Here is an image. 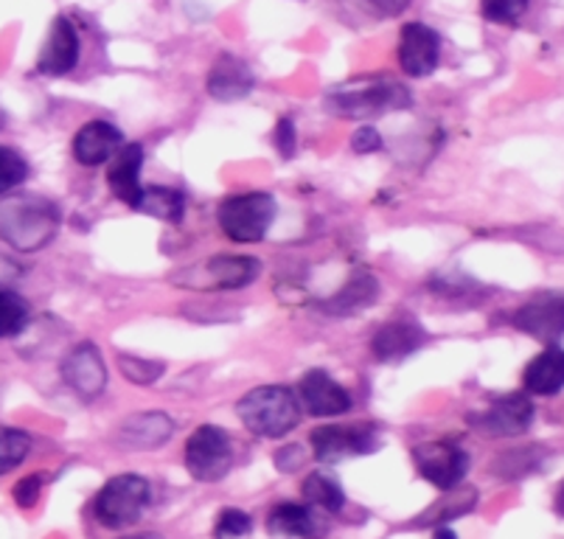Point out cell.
<instances>
[{"label":"cell","instance_id":"cell-2","mask_svg":"<svg viewBox=\"0 0 564 539\" xmlns=\"http://www.w3.org/2000/svg\"><path fill=\"white\" fill-rule=\"evenodd\" d=\"M236 413L250 433L261 439H281L301 422V402L284 385H261L245 394Z\"/></svg>","mask_w":564,"mask_h":539},{"label":"cell","instance_id":"cell-15","mask_svg":"<svg viewBox=\"0 0 564 539\" xmlns=\"http://www.w3.org/2000/svg\"><path fill=\"white\" fill-rule=\"evenodd\" d=\"M76 60H79V34L68 18H56L37 60V71L45 76H65L76 68Z\"/></svg>","mask_w":564,"mask_h":539},{"label":"cell","instance_id":"cell-9","mask_svg":"<svg viewBox=\"0 0 564 539\" xmlns=\"http://www.w3.org/2000/svg\"><path fill=\"white\" fill-rule=\"evenodd\" d=\"M533 422V405L525 394H509V397L491 402L489 410L478 416H469V424L486 435H497V439H509V435H520L531 428Z\"/></svg>","mask_w":564,"mask_h":539},{"label":"cell","instance_id":"cell-16","mask_svg":"<svg viewBox=\"0 0 564 539\" xmlns=\"http://www.w3.org/2000/svg\"><path fill=\"white\" fill-rule=\"evenodd\" d=\"M208 94L217 101H239L250 96L256 87V76L245 60L234 54H223L208 71Z\"/></svg>","mask_w":564,"mask_h":539},{"label":"cell","instance_id":"cell-23","mask_svg":"<svg viewBox=\"0 0 564 539\" xmlns=\"http://www.w3.org/2000/svg\"><path fill=\"white\" fill-rule=\"evenodd\" d=\"M267 531L273 537H299V539H312L317 537V522L312 517V511L299 503H284V506L273 508L270 517H267Z\"/></svg>","mask_w":564,"mask_h":539},{"label":"cell","instance_id":"cell-14","mask_svg":"<svg viewBox=\"0 0 564 539\" xmlns=\"http://www.w3.org/2000/svg\"><path fill=\"white\" fill-rule=\"evenodd\" d=\"M514 326L542 343L564 335V295H540L514 312Z\"/></svg>","mask_w":564,"mask_h":539},{"label":"cell","instance_id":"cell-26","mask_svg":"<svg viewBox=\"0 0 564 539\" xmlns=\"http://www.w3.org/2000/svg\"><path fill=\"white\" fill-rule=\"evenodd\" d=\"M304 497L312 506L323 508V511H329V515H337V511H343V506H346V495H343L340 486H337L335 481H329L326 475H321V472H315V475H310L304 481Z\"/></svg>","mask_w":564,"mask_h":539},{"label":"cell","instance_id":"cell-29","mask_svg":"<svg viewBox=\"0 0 564 539\" xmlns=\"http://www.w3.org/2000/svg\"><path fill=\"white\" fill-rule=\"evenodd\" d=\"M25 174H29V163L23 161V155L9 147H0V194L18 188Z\"/></svg>","mask_w":564,"mask_h":539},{"label":"cell","instance_id":"cell-6","mask_svg":"<svg viewBox=\"0 0 564 539\" xmlns=\"http://www.w3.org/2000/svg\"><path fill=\"white\" fill-rule=\"evenodd\" d=\"M234 466V446L225 430L203 424L186 441V470L199 484H217Z\"/></svg>","mask_w":564,"mask_h":539},{"label":"cell","instance_id":"cell-10","mask_svg":"<svg viewBox=\"0 0 564 539\" xmlns=\"http://www.w3.org/2000/svg\"><path fill=\"white\" fill-rule=\"evenodd\" d=\"M413 461L419 472H422V477H427L430 484L444 492L460 486L466 470H469V459H466L464 450L453 444H438V441L415 446Z\"/></svg>","mask_w":564,"mask_h":539},{"label":"cell","instance_id":"cell-1","mask_svg":"<svg viewBox=\"0 0 564 539\" xmlns=\"http://www.w3.org/2000/svg\"><path fill=\"white\" fill-rule=\"evenodd\" d=\"M59 230V208L37 194H12L0 200V242L20 254L43 250Z\"/></svg>","mask_w":564,"mask_h":539},{"label":"cell","instance_id":"cell-5","mask_svg":"<svg viewBox=\"0 0 564 539\" xmlns=\"http://www.w3.org/2000/svg\"><path fill=\"white\" fill-rule=\"evenodd\" d=\"M275 200L270 194H239L219 205V228L234 242H259L275 219Z\"/></svg>","mask_w":564,"mask_h":539},{"label":"cell","instance_id":"cell-22","mask_svg":"<svg viewBox=\"0 0 564 539\" xmlns=\"http://www.w3.org/2000/svg\"><path fill=\"white\" fill-rule=\"evenodd\" d=\"M522 379H525V388L531 394H536V397H553V394H558L564 388V348H545L542 354H536V357L528 363L525 374H522Z\"/></svg>","mask_w":564,"mask_h":539},{"label":"cell","instance_id":"cell-19","mask_svg":"<svg viewBox=\"0 0 564 539\" xmlns=\"http://www.w3.org/2000/svg\"><path fill=\"white\" fill-rule=\"evenodd\" d=\"M174 433V422L166 413H135L121 422L118 441L130 450H155L163 446Z\"/></svg>","mask_w":564,"mask_h":539},{"label":"cell","instance_id":"cell-35","mask_svg":"<svg viewBox=\"0 0 564 539\" xmlns=\"http://www.w3.org/2000/svg\"><path fill=\"white\" fill-rule=\"evenodd\" d=\"M379 147H382V136L373 127H362V130H357L351 136V149L357 155H371Z\"/></svg>","mask_w":564,"mask_h":539},{"label":"cell","instance_id":"cell-12","mask_svg":"<svg viewBox=\"0 0 564 539\" xmlns=\"http://www.w3.org/2000/svg\"><path fill=\"white\" fill-rule=\"evenodd\" d=\"M63 379L82 399H96L107 388V368L94 343H79L63 359Z\"/></svg>","mask_w":564,"mask_h":539},{"label":"cell","instance_id":"cell-31","mask_svg":"<svg viewBox=\"0 0 564 539\" xmlns=\"http://www.w3.org/2000/svg\"><path fill=\"white\" fill-rule=\"evenodd\" d=\"M528 3L531 0H480V14H484L489 23L509 25L525 14Z\"/></svg>","mask_w":564,"mask_h":539},{"label":"cell","instance_id":"cell-20","mask_svg":"<svg viewBox=\"0 0 564 539\" xmlns=\"http://www.w3.org/2000/svg\"><path fill=\"white\" fill-rule=\"evenodd\" d=\"M141 166H143V147L141 143H127L116 152V161H112L110 172H107V183H110L112 194H116L121 203H127L132 208L141 194Z\"/></svg>","mask_w":564,"mask_h":539},{"label":"cell","instance_id":"cell-27","mask_svg":"<svg viewBox=\"0 0 564 539\" xmlns=\"http://www.w3.org/2000/svg\"><path fill=\"white\" fill-rule=\"evenodd\" d=\"M32 450V439L23 430L0 428V475L18 470Z\"/></svg>","mask_w":564,"mask_h":539},{"label":"cell","instance_id":"cell-13","mask_svg":"<svg viewBox=\"0 0 564 539\" xmlns=\"http://www.w3.org/2000/svg\"><path fill=\"white\" fill-rule=\"evenodd\" d=\"M299 394L306 413L317 416V419L340 416L351 410V394H348L335 377L321 371V368H312V371H306L304 377H301Z\"/></svg>","mask_w":564,"mask_h":539},{"label":"cell","instance_id":"cell-32","mask_svg":"<svg viewBox=\"0 0 564 539\" xmlns=\"http://www.w3.org/2000/svg\"><path fill=\"white\" fill-rule=\"evenodd\" d=\"M250 528H253V522H250V517L245 515V511H239V508H225L217 520V537L219 539H242V537H248Z\"/></svg>","mask_w":564,"mask_h":539},{"label":"cell","instance_id":"cell-38","mask_svg":"<svg viewBox=\"0 0 564 539\" xmlns=\"http://www.w3.org/2000/svg\"><path fill=\"white\" fill-rule=\"evenodd\" d=\"M556 511H558V515L564 517V484L558 486V495H556Z\"/></svg>","mask_w":564,"mask_h":539},{"label":"cell","instance_id":"cell-8","mask_svg":"<svg viewBox=\"0 0 564 539\" xmlns=\"http://www.w3.org/2000/svg\"><path fill=\"white\" fill-rule=\"evenodd\" d=\"M379 433L373 424H332V428H317L312 433V450L315 459L323 464H340V461L354 459V455L377 453Z\"/></svg>","mask_w":564,"mask_h":539},{"label":"cell","instance_id":"cell-28","mask_svg":"<svg viewBox=\"0 0 564 539\" xmlns=\"http://www.w3.org/2000/svg\"><path fill=\"white\" fill-rule=\"evenodd\" d=\"M25 321H29V310H25L23 301L12 292L0 290V341L20 335Z\"/></svg>","mask_w":564,"mask_h":539},{"label":"cell","instance_id":"cell-21","mask_svg":"<svg viewBox=\"0 0 564 539\" xmlns=\"http://www.w3.org/2000/svg\"><path fill=\"white\" fill-rule=\"evenodd\" d=\"M377 298H379L377 279H373L371 273H366V270H357V273L346 281V287H343L340 292H335L329 301H323L321 310L326 312V315L346 317V315H354V312H362L366 306H371Z\"/></svg>","mask_w":564,"mask_h":539},{"label":"cell","instance_id":"cell-3","mask_svg":"<svg viewBox=\"0 0 564 539\" xmlns=\"http://www.w3.org/2000/svg\"><path fill=\"white\" fill-rule=\"evenodd\" d=\"M152 500L150 481L141 475L110 477L96 497V520L110 531L135 526Z\"/></svg>","mask_w":564,"mask_h":539},{"label":"cell","instance_id":"cell-17","mask_svg":"<svg viewBox=\"0 0 564 539\" xmlns=\"http://www.w3.org/2000/svg\"><path fill=\"white\" fill-rule=\"evenodd\" d=\"M121 147H124V136L107 121H87L74 136V158L82 166H101L116 158Z\"/></svg>","mask_w":564,"mask_h":539},{"label":"cell","instance_id":"cell-33","mask_svg":"<svg viewBox=\"0 0 564 539\" xmlns=\"http://www.w3.org/2000/svg\"><path fill=\"white\" fill-rule=\"evenodd\" d=\"M295 147H299V136H295V125L292 118H281L275 125V149L281 152V158L295 155Z\"/></svg>","mask_w":564,"mask_h":539},{"label":"cell","instance_id":"cell-24","mask_svg":"<svg viewBox=\"0 0 564 539\" xmlns=\"http://www.w3.org/2000/svg\"><path fill=\"white\" fill-rule=\"evenodd\" d=\"M132 208L141 214H150L155 219H166V223H181L183 212H186V203H183V194H177L174 188L150 186L141 188Z\"/></svg>","mask_w":564,"mask_h":539},{"label":"cell","instance_id":"cell-25","mask_svg":"<svg viewBox=\"0 0 564 539\" xmlns=\"http://www.w3.org/2000/svg\"><path fill=\"white\" fill-rule=\"evenodd\" d=\"M475 503H478V492L475 489H449V495L441 497L435 506H430L427 511L422 515V520L415 522L419 528H427L433 526V522H441V520H455V517H464L466 511H471L475 508Z\"/></svg>","mask_w":564,"mask_h":539},{"label":"cell","instance_id":"cell-7","mask_svg":"<svg viewBox=\"0 0 564 539\" xmlns=\"http://www.w3.org/2000/svg\"><path fill=\"white\" fill-rule=\"evenodd\" d=\"M329 110L346 118H368L382 116L388 110H404L410 107L408 87L402 85H384V82H373V85L362 87H337L335 94L326 99Z\"/></svg>","mask_w":564,"mask_h":539},{"label":"cell","instance_id":"cell-11","mask_svg":"<svg viewBox=\"0 0 564 539\" xmlns=\"http://www.w3.org/2000/svg\"><path fill=\"white\" fill-rule=\"evenodd\" d=\"M441 37L427 23H408L399 37V65L408 76H430L438 68Z\"/></svg>","mask_w":564,"mask_h":539},{"label":"cell","instance_id":"cell-37","mask_svg":"<svg viewBox=\"0 0 564 539\" xmlns=\"http://www.w3.org/2000/svg\"><path fill=\"white\" fill-rule=\"evenodd\" d=\"M284 453L290 455V459H284V455H279V459H275V464H279V470H281V472L299 470V464H301V446H286Z\"/></svg>","mask_w":564,"mask_h":539},{"label":"cell","instance_id":"cell-4","mask_svg":"<svg viewBox=\"0 0 564 539\" xmlns=\"http://www.w3.org/2000/svg\"><path fill=\"white\" fill-rule=\"evenodd\" d=\"M261 273V261L253 256H214L203 265L186 267L183 273L174 276V284L188 290H242L253 284Z\"/></svg>","mask_w":564,"mask_h":539},{"label":"cell","instance_id":"cell-30","mask_svg":"<svg viewBox=\"0 0 564 539\" xmlns=\"http://www.w3.org/2000/svg\"><path fill=\"white\" fill-rule=\"evenodd\" d=\"M118 368H121V374L135 385H152L163 374V363L130 357V354H121V357H118Z\"/></svg>","mask_w":564,"mask_h":539},{"label":"cell","instance_id":"cell-36","mask_svg":"<svg viewBox=\"0 0 564 539\" xmlns=\"http://www.w3.org/2000/svg\"><path fill=\"white\" fill-rule=\"evenodd\" d=\"M371 7H377L379 12L388 14V18H393V14H402L404 9L410 7V0H368Z\"/></svg>","mask_w":564,"mask_h":539},{"label":"cell","instance_id":"cell-18","mask_svg":"<svg viewBox=\"0 0 564 539\" xmlns=\"http://www.w3.org/2000/svg\"><path fill=\"white\" fill-rule=\"evenodd\" d=\"M427 343V332L415 321H393V323H384L379 328L377 335H373V354L384 363H399V359L410 357L413 352Z\"/></svg>","mask_w":564,"mask_h":539},{"label":"cell","instance_id":"cell-34","mask_svg":"<svg viewBox=\"0 0 564 539\" xmlns=\"http://www.w3.org/2000/svg\"><path fill=\"white\" fill-rule=\"evenodd\" d=\"M40 489H43V481L34 475H29V477H23L18 486H14L12 497L20 508H32L34 503L40 500Z\"/></svg>","mask_w":564,"mask_h":539},{"label":"cell","instance_id":"cell-39","mask_svg":"<svg viewBox=\"0 0 564 539\" xmlns=\"http://www.w3.org/2000/svg\"><path fill=\"white\" fill-rule=\"evenodd\" d=\"M433 539H458V537H455V531H449V528H438Z\"/></svg>","mask_w":564,"mask_h":539}]
</instances>
